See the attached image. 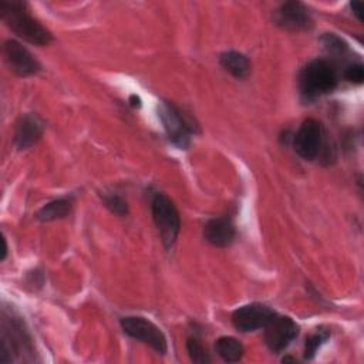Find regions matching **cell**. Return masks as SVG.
I'll return each instance as SVG.
<instances>
[{
  "label": "cell",
  "instance_id": "6da1fadb",
  "mask_svg": "<svg viewBox=\"0 0 364 364\" xmlns=\"http://www.w3.org/2000/svg\"><path fill=\"white\" fill-rule=\"evenodd\" d=\"M0 14L14 34L31 44L47 46L53 40L51 33L28 13L23 1L0 0Z\"/></svg>",
  "mask_w": 364,
  "mask_h": 364
},
{
  "label": "cell",
  "instance_id": "7a4b0ae2",
  "mask_svg": "<svg viewBox=\"0 0 364 364\" xmlns=\"http://www.w3.org/2000/svg\"><path fill=\"white\" fill-rule=\"evenodd\" d=\"M337 81V71L330 61L313 60L301 70L299 87L306 98H316L333 91Z\"/></svg>",
  "mask_w": 364,
  "mask_h": 364
},
{
  "label": "cell",
  "instance_id": "3957f363",
  "mask_svg": "<svg viewBox=\"0 0 364 364\" xmlns=\"http://www.w3.org/2000/svg\"><path fill=\"white\" fill-rule=\"evenodd\" d=\"M151 210L162 243L166 249L172 247L181 229V218L175 203L165 193H155L151 200Z\"/></svg>",
  "mask_w": 364,
  "mask_h": 364
},
{
  "label": "cell",
  "instance_id": "277c9868",
  "mask_svg": "<svg viewBox=\"0 0 364 364\" xmlns=\"http://www.w3.org/2000/svg\"><path fill=\"white\" fill-rule=\"evenodd\" d=\"M158 115L169 141L178 148L186 149L191 144V135L196 128L191 118L168 101H162L158 105Z\"/></svg>",
  "mask_w": 364,
  "mask_h": 364
},
{
  "label": "cell",
  "instance_id": "5b68a950",
  "mask_svg": "<svg viewBox=\"0 0 364 364\" xmlns=\"http://www.w3.org/2000/svg\"><path fill=\"white\" fill-rule=\"evenodd\" d=\"M119 323L125 334L148 344L158 354L164 355L168 351V341L165 334L151 320L139 316H128L122 317Z\"/></svg>",
  "mask_w": 364,
  "mask_h": 364
},
{
  "label": "cell",
  "instance_id": "8992f818",
  "mask_svg": "<svg viewBox=\"0 0 364 364\" xmlns=\"http://www.w3.org/2000/svg\"><path fill=\"white\" fill-rule=\"evenodd\" d=\"M323 141H324L323 125L314 118H307L301 122L300 128L294 135L293 148L299 156L310 161L320 154L323 148Z\"/></svg>",
  "mask_w": 364,
  "mask_h": 364
},
{
  "label": "cell",
  "instance_id": "52a82bcc",
  "mask_svg": "<svg viewBox=\"0 0 364 364\" xmlns=\"http://www.w3.org/2000/svg\"><path fill=\"white\" fill-rule=\"evenodd\" d=\"M299 331L300 327L293 318L287 316H279L276 313L264 327L266 346L272 353L277 354L299 336Z\"/></svg>",
  "mask_w": 364,
  "mask_h": 364
},
{
  "label": "cell",
  "instance_id": "ba28073f",
  "mask_svg": "<svg viewBox=\"0 0 364 364\" xmlns=\"http://www.w3.org/2000/svg\"><path fill=\"white\" fill-rule=\"evenodd\" d=\"M274 314L276 311L264 304L250 303L233 311L232 323L239 331L249 333L259 328H264Z\"/></svg>",
  "mask_w": 364,
  "mask_h": 364
},
{
  "label": "cell",
  "instance_id": "9c48e42d",
  "mask_svg": "<svg viewBox=\"0 0 364 364\" xmlns=\"http://www.w3.org/2000/svg\"><path fill=\"white\" fill-rule=\"evenodd\" d=\"M3 53L10 70L17 75L27 77L40 71V63L18 41L7 40L3 46Z\"/></svg>",
  "mask_w": 364,
  "mask_h": 364
},
{
  "label": "cell",
  "instance_id": "30bf717a",
  "mask_svg": "<svg viewBox=\"0 0 364 364\" xmlns=\"http://www.w3.org/2000/svg\"><path fill=\"white\" fill-rule=\"evenodd\" d=\"M276 23L289 31L309 30L313 26L309 9L300 1H286L276 11Z\"/></svg>",
  "mask_w": 364,
  "mask_h": 364
},
{
  "label": "cell",
  "instance_id": "8fae6325",
  "mask_svg": "<svg viewBox=\"0 0 364 364\" xmlns=\"http://www.w3.org/2000/svg\"><path fill=\"white\" fill-rule=\"evenodd\" d=\"M43 131H44V124L38 115L33 112L24 114L16 122L14 144L20 149H27L41 138Z\"/></svg>",
  "mask_w": 364,
  "mask_h": 364
},
{
  "label": "cell",
  "instance_id": "7c38bea8",
  "mask_svg": "<svg viewBox=\"0 0 364 364\" xmlns=\"http://www.w3.org/2000/svg\"><path fill=\"white\" fill-rule=\"evenodd\" d=\"M236 235L235 225L230 218L228 216H220V218H213L208 220V223L203 228V236L205 239L218 247H225L229 246Z\"/></svg>",
  "mask_w": 364,
  "mask_h": 364
},
{
  "label": "cell",
  "instance_id": "4fadbf2b",
  "mask_svg": "<svg viewBox=\"0 0 364 364\" xmlns=\"http://www.w3.org/2000/svg\"><path fill=\"white\" fill-rule=\"evenodd\" d=\"M220 65L236 78H246L250 74L249 58L235 50L225 51L220 54Z\"/></svg>",
  "mask_w": 364,
  "mask_h": 364
},
{
  "label": "cell",
  "instance_id": "5bb4252c",
  "mask_svg": "<svg viewBox=\"0 0 364 364\" xmlns=\"http://www.w3.org/2000/svg\"><path fill=\"white\" fill-rule=\"evenodd\" d=\"M73 208V200L70 198H58L46 203L38 212L37 219L41 222H51L55 219L65 218Z\"/></svg>",
  "mask_w": 364,
  "mask_h": 364
},
{
  "label": "cell",
  "instance_id": "9a60e30c",
  "mask_svg": "<svg viewBox=\"0 0 364 364\" xmlns=\"http://www.w3.org/2000/svg\"><path fill=\"white\" fill-rule=\"evenodd\" d=\"M218 355L226 363H236L243 357V346L235 337H220L215 344Z\"/></svg>",
  "mask_w": 364,
  "mask_h": 364
},
{
  "label": "cell",
  "instance_id": "2e32d148",
  "mask_svg": "<svg viewBox=\"0 0 364 364\" xmlns=\"http://www.w3.org/2000/svg\"><path fill=\"white\" fill-rule=\"evenodd\" d=\"M186 350H188V354H189V357L193 363L205 364V363L210 361L208 350L205 348V346L200 343V340L198 337H189L188 338Z\"/></svg>",
  "mask_w": 364,
  "mask_h": 364
},
{
  "label": "cell",
  "instance_id": "e0dca14e",
  "mask_svg": "<svg viewBox=\"0 0 364 364\" xmlns=\"http://www.w3.org/2000/svg\"><path fill=\"white\" fill-rule=\"evenodd\" d=\"M102 202L112 213H115L118 216H125L128 213V205H127L125 199L115 192L102 193Z\"/></svg>",
  "mask_w": 364,
  "mask_h": 364
},
{
  "label": "cell",
  "instance_id": "ac0fdd59",
  "mask_svg": "<svg viewBox=\"0 0 364 364\" xmlns=\"http://www.w3.org/2000/svg\"><path fill=\"white\" fill-rule=\"evenodd\" d=\"M328 331L327 330H317L314 334L309 336L306 338V346H304V358L311 360L317 350L321 347V344L328 338Z\"/></svg>",
  "mask_w": 364,
  "mask_h": 364
},
{
  "label": "cell",
  "instance_id": "d6986e66",
  "mask_svg": "<svg viewBox=\"0 0 364 364\" xmlns=\"http://www.w3.org/2000/svg\"><path fill=\"white\" fill-rule=\"evenodd\" d=\"M321 43L324 46V48L330 53V54H344L347 51V43L337 37L336 34L333 33H326L323 37H321Z\"/></svg>",
  "mask_w": 364,
  "mask_h": 364
},
{
  "label": "cell",
  "instance_id": "ffe728a7",
  "mask_svg": "<svg viewBox=\"0 0 364 364\" xmlns=\"http://www.w3.org/2000/svg\"><path fill=\"white\" fill-rule=\"evenodd\" d=\"M344 77H346V80H348L350 82L361 84V82H363V78H364V67H363V64L355 63V64L348 65V67L346 68V71H344Z\"/></svg>",
  "mask_w": 364,
  "mask_h": 364
},
{
  "label": "cell",
  "instance_id": "44dd1931",
  "mask_svg": "<svg viewBox=\"0 0 364 364\" xmlns=\"http://www.w3.org/2000/svg\"><path fill=\"white\" fill-rule=\"evenodd\" d=\"M350 7H351L354 16L358 18V21H361L363 20V3L353 1V3H350Z\"/></svg>",
  "mask_w": 364,
  "mask_h": 364
},
{
  "label": "cell",
  "instance_id": "7402d4cb",
  "mask_svg": "<svg viewBox=\"0 0 364 364\" xmlns=\"http://www.w3.org/2000/svg\"><path fill=\"white\" fill-rule=\"evenodd\" d=\"M129 102H131V105H132L134 108H139V107H141V98H139V95L132 94V95L129 97Z\"/></svg>",
  "mask_w": 364,
  "mask_h": 364
},
{
  "label": "cell",
  "instance_id": "603a6c76",
  "mask_svg": "<svg viewBox=\"0 0 364 364\" xmlns=\"http://www.w3.org/2000/svg\"><path fill=\"white\" fill-rule=\"evenodd\" d=\"M3 250H1V260H4L6 259V256H7V242H6V239L3 237Z\"/></svg>",
  "mask_w": 364,
  "mask_h": 364
}]
</instances>
